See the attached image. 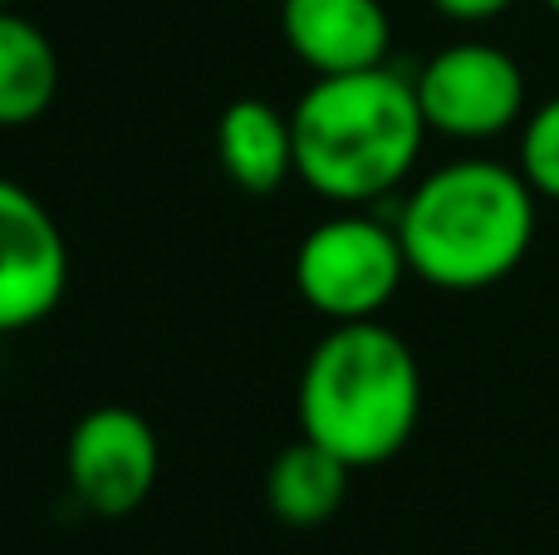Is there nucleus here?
<instances>
[{
	"mask_svg": "<svg viewBox=\"0 0 559 555\" xmlns=\"http://www.w3.org/2000/svg\"><path fill=\"white\" fill-rule=\"evenodd\" d=\"M157 468H163V452H157L153 423L123 403H104V409L84 413L69 433V487L94 517L114 521L138 511L147 492L157 487Z\"/></svg>",
	"mask_w": 559,
	"mask_h": 555,
	"instance_id": "nucleus-6",
	"label": "nucleus"
},
{
	"mask_svg": "<svg viewBox=\"0 0 559 555\" xmlns=\"http://www.w3.org/2000/svg\"><path fill=\"white\" fill-rule=\"evenodd\" d=\"M423 413L417 359L388 324L344 320L299 374V428L348 468H378L407 448Z\"/></svg>",
	"mask_w": 559,
	"mask_h": 555,
	"instance_id": "nucleus-3",
	"label": "nucleus"
},
{
	"mask_svg": "<svg viewBox=\"0 0 559 555\" xmlns=\"http://www.w3.org/2000/svg\"><path fill=\"white\" fill-rule=\"evenodd\" d=\"M5 5H10V0H0V10H5Z\"/></svg>",
	"mask_w": 559,
	"mask_h": 555,
	"instance_id": "nucleus-15",
	"label": "nucleus"
},
{
	"mask_svg": "<svg viewBox=\"0 0 559 555\" xmlns=\"http://www.w3.org/2000/svg\"><path fill=\"white\" fill-rule=\"evenodd\" d=\"M413 84L427 128L462 143L501 138L525 114V74L496 45H447L427 59Z\"/></svg>",
	"mask_w": 559,
	"mask_h": 555,
	"instance_id": "nucleus-5",
	"label": "nucleus"
},
{
	"mask_svg": "<svg viewBox=\"0 0 559 555\" xmlns=\"http://www.w3.org/2000/svg\"><path fill=\"white\" fill-rule=\"evenodd\" d=\"M521 177L535 197L559 202V98L540 104L521 128Z\"/></svg>",
	"mask_w": 559,
	"mask_h": 555,
	"instance_id": "nucleus-12",
	"label": "nucleus"
},
{
	"mask_svg": "<svg viewBox=\"0 0 559 555\" xmlns=\"http://www.w3.org/2000/svg\"><path fill=\"white\" fill-rule=\"evenodd\" d=\"M348 472L354 468L338 452H329L324 442L299 438L265 472V501L285 527H324L348 497Z\"/></svg>",
	"mask_w": 559,
	"mask_h": 555,
	"instance_id": "nucleus-10",
	"label": "nucleus"
},
{
	"mask_svg": "<svg viewBox=\"0 0 559 555\" xmlns=\"http://www.w3.org/2000/svg\"><path fill=\"white\" fill-rule=\"evenodd\" d=\"M432 5L442 10L447 20H456V25H486V20L506 15L515 0H432Z\"/></svg>",
	"mask_w": 559,
	"mask_h": 555,
	"instance_id": "nucleus-13",
	"label": "nucleus"
},
{
	"mask_svg": "<svg viewBox=\"0 0 559 555\" xmlns=\"http://www.w3.org/2000/svg\"><path fill=\"white\" fill-rule=\"evenodd\" d=\"M59 55L39 25L0 10V128H25L55 104Z\"/></svg>",
	"mask_w": 559,
	"mask_h": 555,
	"instance_id": "nucleus-11",
	"label": "nucleus"
},
{
	"mask_svg": "<svg viewBox=\"0 0 559 555\" xmlns=\"http://www.w3.org/2000/svg\"><path fill=\"white\" fill-rule=\"evenodd\" d=\"M69 291V246L29 187L0 177V334L49 320Z\"/></svg>",
	"mask_w": 559,
	"mask_h": 555,
	"instance_id": "nucleus-7",
	"label": "nucleus"
},
{
	"mask_svg": "<svg viewBox=\"0 0 559 555\" xmlns=\"http://www.w3.org/2000/svg\"><path fill=\"white\" fill-rule=\"evenodd\" d=\"M280 35L299 64L329 79L388 64L393 20L383 0H280Z\"/></svg>",
	"mask_w": 559,
	"mask_h": 555,
	"instance_id": "nucleus-8",
	"label": "nucleus"
},
{
	"mask_svg": "<svg viewBox=\"0 0 559 555\" xmlns=\"http://www.w3.org/2000/svg\"><path fill=\"white\" fill-rule=\"evenodd\" d=\"M216 163L241 192L271 197L295 173V123L265 98H236L216 118Z\"/></svg>",
	"mask_w": 559,
	"mask_h": 555,
	"instance_id": "nucleus-9",
	"label": "nucleus"
},
{
	"mask_svg": "<svg viewBox=\"0 0 559 555\" xmlns=\"http://www.w3.org/2000/svg\"><path fill=\"white\" fill-rule=\"evenodd\" d=\"M545 5H550V10H555V15H559V0H545Z\"/></svg>",
	"mask_w": 559,
	"mask_h": 555,
	"instance_id": "nucleus-14",
	"label": "nucleus"
},
{
	"mask_svg": "<svg viewBox=\"0 0 559 555\" xmlns=\"http://www.w3.org/2000/svg\"><path fill=\"white\" fill-rule=\"evenodd\" d=\"M413 275L452 295L506 281L535 241V187L521 167L462 157L417 182L397 212Z\"/></svg>",
	"mask_w": 559,
	"mask_h": 555,
	"instance_id": "nucleus-2",
	"label": "nucleus"
},
{
	"mask_svg": "<svg viewBox=\"0 0 559 555\" xmlns=\"http://www.w3.org/2000/svg\"><path fill=\"white\" fill-rule=\"evenodd\" d=\"M413 271L403 251L397 226H383L373 216H329L299 241L295 251V291L309 310L344 320H373L397 295L403 275Z\"/></svg>",
	"mask_w": 559,
	"mask_h": 555,
	"instance_id": "nucleus-4",
	"label": "nucleus"
},
{
	"mask_svg": "<svg viewBox=\"0 0 559 555\" xmlns=\"http://www.w3.org/2000/svg\"><path fill=\"white\" fill-rule=\"evenodd\" d=\"M295 123V177L329 202H373L413 173L423 138L432 133L417 104V84L397 69L329 74L305 88Z\"/></svg>",
	"mask_w": 559,
	"mask_h": 555,
	"instance_id": "nucleus-1",
	"label": "nucleus"
}]
</instances>
